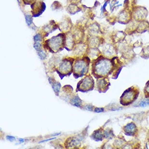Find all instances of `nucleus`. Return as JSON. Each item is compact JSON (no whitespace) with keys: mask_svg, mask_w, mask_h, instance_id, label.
I'll return each mask as SVG.
<instances>
[{"mask_svg":"<svg viewBox=\"0 0 149 149\" xmlns=\"http://www.w3.org/2000/svg\"><path fill=\"white\" fill-rule=\"evenodd\" d=\"M147 106H149V99L143 100L140 103V106L141 107H145Z\"/></svg>","mask_w":149,"mask_h":149,"instance_id":"2eb2a0df","label":"nucleus"},{"mask_svg":"<svg viewBox=\"0 0 149 149\" xmlns=\"http://www.w3.org/2000/svg\"><path fill=\"white\" fill-rule=\"evenodd\" d=\"M70 103L75 107H81L82 104V101L79 98L78 95H75L70 100Z\"/></svg>","mask_w":149,"mask_h":149,"instance_id":"f8f14e48","label":"nucleus"},{"mask_svg":"<svg viewBox=\"0 0 149 149\" xmlns=\"http://www.w3.org/2000/svg\"><path fill=\"white\" fill-rule=\"evenodd\" d=\"M34 49L37 51H40L41 50V45L40 43H38V42H36L34 44Z\"/></svg>","mask_w":149,"mask_h":149,"instance_id":"a211bd4d","label":"nucleus"},{"mask_svg":"<svg viewBox=\"0 0 149 149\" xmlns=\"http://www.w3.org/2000/svg\"><path fill=\"white\" fill-rule=\"evenodd\" d=\"M95 82L93 78L90 75H88L82 79L78 83L76 91L86 92L92 90L94 88Z\"/></svg>","mask_w":149,"mask_h":149,"instance_id":"20e7f679","label":"nucleus"},{"mask_svg":"<svg viewBox=\"0 0 149 149\" xmlns=\"http://www.w3.org/2000/svg\"><path fill=\"white\" fill-rule=\"evenodd\" d=\"M113 71L112 60L100 56L92 66V74L95 78H101L110 74Z\"/></svg>","mask_w":149,"mask_h":149,"instance_id":"f257e3e1","label":"nucleus"},{"mask_svg":"<svg viewBox=\"0 0 149 149\" xmlns=\"http://www.w3.org/2000/svg\"><path fill=\"white\" fill-rule=\"evenodd\" d=\"M19 141H20V142L21 143H23V142L24 141V140H23V139H22V138L19 139Z\"/></svg>","mask_w":149,"mask_h":149,"instance_id":"b1692460","label":"nucleus"},{"mask_svg":"<svg viewBox=\"0 0 149 149\" xmlns=\"http://www.w3.org/2000/svg\"><path fill=\"white\" fill-rule=\"evenodd\" d=\"M81 139L77 136H73L68 138L66 141V147L68 148H77L80 145Z\"/></svg>","mask_w":149,"mask_h":149,"instance_id":"6e6552de","label":"nucleus"},{"mask_svg":"<svg viewBox=\"0 0 149 149\" xmlns=\"http://www.w3.org/2000/svg\"><path fill=\"white\" fill-rule=\"evenodd\" d=\"M123 129L125 135L129 136H135L137 131V127L134 122L128 123L123 127Z\"/></svg>","mask_w":149,"mask_h":149,"instance_id":"1a4fd4ad","label":"nucleus"},{"mask_svg":"<svg viewBox=\"0 0 149 149\" xmlns=\"http://www.w3.org/2000/svg\"><path fill=\"white\" fill-rule=\"evenodd\" d=\"M38 56H39L40 58L41 59V60H44L45 59L46 57H47V55L46 54L41 51H40L38 53Z\"/></svg>","mask_w":149,"mask_h":149,"instance_id":"dca6fc26","label":"nucleus"},{"mask_svg":"<svg viewBox=\"0 0 149 149\" xmlns=\"http://www.w3.org/2000/svg\"><path fill=\"white\" fill-rule=\"evenodd\" d=\"M49 81L50 84H51L53 89L56 94V95L57 96H58L60 89L61 87V84L59 82H56L55 80H54L51 78H49Z\"/></svg>","mask_w":149,"mask_h":149,"instance_id":"9b49d317","label":"nucleus"},{"mask_svg":"<svg viewBox=\"0 0 149 149\" xmlns=\"http://www.w3.org/2000/svg\"><path fill=\"white\" fill-rule=\"evenodd\" d=\"M139 94V89L134 86L127 89L120 97V104L124 106L130 105L137 100Z\"/></svg>","mask_w":149,"mask_h":149,"instance_id":"f03ea898","label":"nucleus"},{"mask_svg":"<svg viewBox=\"0 0 149 149\" xmlns=\"http://www.w3.org/2000/svg\"><path fill=\"white\" fill-rule=\"evenodd\" d=\"M34 41L37 42L38 41H41V36L40 35H39V34H38L37 35H36L34 37Z\"/></svg>","mask_w":149,"mask_h":149,"instance_id":"412c9836","label":"nucleus"},{"mask_svg":"<svg viewBox=\"0 0 149 149\" xmlns=\"http://www.w3.org/2000/svg\"><path fill=\"white\" fill-rule=\"evenodd\" d=\"M26 21L28 25H30L32 23V17L29 15H27L25 17Z\"/></svg>","mask_w":149,"mask_h":149,"instance_id":"f3484780","label":"nucleus"},{"mask_svg":"<svg viewBox=\"0 0 149 149\" xmlns=\"http://www.w3.org/2000/svg\"><path fill=\"white\" fill-rule=\"evenodd\" d=\"M93 106L91 105H87L85 106V109L90 111H92L93 110Z\"/></svg>","mask_w":149,"mask_h":149,"instance_id":"aec40b11","label":"nucleus"},{"mask_svg":"<svg viewBox=\"0 0 149 149\" xmlns=\"http://www.w3.org/2000/svg\"><path fill=\"white\" fill-rule=\"evenodd\" d=\"M110 83L106 78L97 80L96 82V88L100 93H105L109 88Z\"/></svg>","mask_w":149,"mask_h":149,"instance_id":"0eeeda50","label":"nucleus"},{"mask_svg":"<svg viewBox=\"0 0 149 149\" xmlns=\"http://www.w3.org/2000/svg\"><path fill=\"white\" fill-rule=\"evenodd\" d=\"M61 133H56V134H53L51 136H57V135H59Z\"/></svg>","mask_w":149,"mask_h":149,"instance_id":"393cba45","label":"nucleus"},{"mask_svg":"<svg viewBox=\"0 0 149 149\" xmlns=\"http://www.w3.org/2000/svg\"><path fill=\"white\" fill-rule=\"evenodd\" d=\"M56 139V138H51V139H47V140H42V141H40L39 143H44V142H47V141H50V140H54V139Z\"/></svg>","mask_w":149,"mask_h":149,"instance_id":"5701e85b","label":"nucleus"},{"mask_svg":"<svg viewBox=\"0 0 149 149\" xmlns=\"http://www.w3.org/2000/svg\"><path fill=\"white\" fill-rule=\"evenodd\" d=\"M74 61V59H65L62 61L59 66V71L57 72L59 74H61L62 76L61 79L66 75H70L73 71V64Z\"/></svg>","mask_w":149,"mask_h":149,"instance_id":"39448f33","label":"nucleus"},{"mask_svg":"<svg viewBox=\"0 0 149 149\" xmlns=\"http://www.w3.org/2000/svg\"><path fill=\"white\" fill-rule=\"evenodd\" d=\"M104 111V109L103 108H99V107H95L94 109V112L96 113H100Z\"/></svg>","mask_w":149,"mask_h":149,"instance_id":"6ab92c4d","label":"nucleus"},{"mask_svg":"<svg viewBox=\"0 0 149 149\" xmlns=\"http://www.w3.org/2000/svg\"><path fill=\"white\" fill-rule=\"evenodd\" d=\"M89 61V59L86 57L75 61L73 68V71L74 76L76 78L82 77L87 73Z\"/></svg>","mask_w":149,"mask_h":149,"instance_id":"7ed1b4c3","label":"nucleus"},{"mask_svg":"<svg viewBox=\"0 0 149 149\" xmlns=\"http://www.w3.org/2000/svg\"><path fill=\"white\" fill-rule=\"evenodd\" d=\"M60 34L58 35V36H55L52 38L51 40H49L50 41L51 48V50H52V49L54 50H57L60 48V47L63 45L64 44V39L62 36L60 35Z\"/></svg>","mask_w":149,"mask_h":149,"instance_id":"423d86ee","label":"nucleus"},{"mask_svg":"<svg viewBox=\"0 0 149 149\" xmlns=\"http://www.w3.org/2000/svg\"><path fill=\"white\" fill-rule=\"evenodd\" d=\"M144 91L145 98H149V80L146 84Z\"/></svg>","mask_w":149,"mask_h":149,"instance_id":"4468645a","label":"nucleus"},{"mask_svg":"<svg viewBox=\"0 0 149 149\" xmlns=\"http://www.w3.org/2000/svg\"><path fill=\"white\" fill-rule=\"evenodd\" d=\"M104 138L106 139H111L113 136V132L111 129H107V130L104 131Z\"/></svg>","mask_w":149,"mask_h":149,"instance_id":"ddd939ff","label":"nucleus"},{"mask_svg":"<svg viewBox=\"0 0 149 149\" xmlns=\"http://www.w3.org/2000/svg\"><path fill=\"white\" fill-rule=\"evenodd\" d=\"M6 138L7 140H9L10 141H13L15 140V138L12 136H9V135L7 136Z\"/></svg>","mask_w":149,"mask_h":149,"instance_id":"4be33fe9","label":"nucleus"},{"mask_svg":"<svg viewBox=\"0 0 149 149\" xmlns=\"http://www.w3.org/2000/svg\"><path fill=\"white\" fill-rule=\"evenodd\" d=\"M104 137V131L102 129H99L94 131L91 135V138L96 141H102Z\"/></svg>","mask_w":149,"mask_h":149,"instance_id":"9d476101","label":"nucleus"}]
</instances>
